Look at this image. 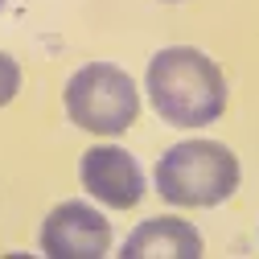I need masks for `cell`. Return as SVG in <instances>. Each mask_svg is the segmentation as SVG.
I'll use <instances>...</instances> for the list:
<instances>
[{"label": "cell", "mask_w": 259, "mask_h": 259, "mask_svg": "<svg viewBox=\"0 0 259 259\" xmlns=\"http://www.w3.org/2000/svg\"><path fill=\"white\" fill-rule=\"evenodd\" d=\"M202 235L185 218H148L123 239V259H198Z\"/></svg>", "instance_id": "6"}, {"label": "cell", "mask_w": 259, "mask_h": 259, "mask_svg": "<svg viewBox=\"0 0 259 259\" xmlns=\"http://www.w3.org/2000/svg\"><path fill=\"white\" fill-rule=\"evenodd\" d=\"M41 251L50 259H103L111 251V222L87 202H62L41 222Z\"/></svg>", "instance_id": "4"}, {"label": "cell", "mask_w": 259, "mask_h": 259, "mask_svg": "<svg viewBox=\"0 0 259 259\" xmlns=\"http://www.w3.org/2000/svg\"><path fill=\"white\" fill-rule=\"evenodd\" d=\"M152 181L173 206H218L239 189V156L218 140H181L156 160Z\"/></svg>", "instance_id": "2"}, {"label": "cell", "mask_w": 259, "mask_h": 259, "mask_svg": "<svg viewBox=\"0 0 259 259\" xmlns=\"http://www.w3.org/2000/svg\"><path fill=\"white\" fill-rule=\"evenodd\" d=\"M0 9H5V0H0Z\"/></svg>", "instance_id": "8"}, {"label": "cell", "mask_w": 259, "mask_h": 259, "mask_svg": "<svg viewBox=\"0 0 259 259\" xmlns=\"http://www.w3.org/2000/svg\"><path fill=\"white\" fill-rule=\"evenodd\" d=\"M17 91H21V66H17L9 54H0V107L13 103Z\"/></svg>", "instance_id": "7"}, {"label": "cell", "mask_w": 259, "mask_h": 259, "mask_svg": "<svg viewBox=\"0 0 259 259\" xmlns=\"http://www.w3.org/2000/svg\"><path fill=\"white\" fill-rule=\"evenodd\" d=\"M82 189L95 202H107L115 210H132L144 198V173L136 165V156L119 144H95L78 160Z\"/></svg>", "instance_id": "5"}, {"label": "cell", "mask_w": 259, "mask_h": 259, "mask_svg": "<svg viewBox=\"0 0 259 259\" xmlns=\"http://www.w3.org/2000/svg\"><path fill=\"white\" fill-rule=\"evenodd\" d=\"M148 103L173 127H206L226 111V78L218 62L193 46H169L148 62Z\"/></svg>", "instance_id": "1"}, {"label": "cell", "mask_w": 259, "mask_h": 259, "mask_svg": "<svg viewBox=\"0 0 259 259\" xmlns=\"http://www.w3.org/2000/svg\"><path fill=\"white\" fill-rule=\"evenodd\" d=\"M62 103H66V115L74 127H82L91 136H119L140 115V91L119 66L91 62V66L70 74Z\"/></svg>", "instance_id": "3"}]
</instances>
